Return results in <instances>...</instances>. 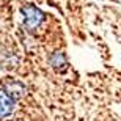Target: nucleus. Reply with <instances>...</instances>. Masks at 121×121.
Returning a JSON list of instances; mask_svg holds the SVG:
<instances>
[{
	"label": "nucleus",
	"mask_w": 121,
	"mask_h": 121,
	"mask_svg": "<svg viewBox=\"0 0 121 121\" xmlns=\"http://www.w3.org/2000/svg\"><path fill=\"white\" fill-rule=\"evenodd\" d=\"M21 11L24 14V24L28 30H35L44 21V13L39 8H36L35 5H25L21 8Z\"/></svg>",
	"instance_id": "f257e3e1"
},
{
	"label": "nucleus",
	"mask_w": 121,
	"mask_h": 121,
	"mask_svg": "<svg viewBox=\"0 0 121 121\" xmlns=\"http://www.w3.org/2000/svg\"><path fill=\"white\" fill-rule=\"evenodd\" d=\"M14 101H16V99H14L13 96H9L3 86H0V120H2V118H6L8 115L13 113Z\"/></svg>",
	"instance_id": "f03ea898"
},
{
	"label": "nucleus",
	"mask_w": 121,
	"mask_h": 121,
	"mask_svg": "<svg viewBox=\"0 0 121 121\" xmlns=\"http://www.w3.org/2000/svg\"><path fill=\"white\" fill-rule=\"evenodd\" d=\"M3 88L6 90V93H8L9 96H13L14 99H19V98L24 94V90H25V86H24L21 82L13 80V79H9V80L5 82Z\"/></svg>",
	"instance_id": "7ed1b4c3"
},
{
	"label": "nucleus",
	"mask_w": 121,
	"mask_h": 121,
	"mask_svg": "<svg viewBox=\"0 0 121 121\" xmlns=\"http://www.w3.org/2000/svg\"><path fill=\"white\" fill-rule=\"evenodd\" d=\"M49 61H50V65H52V68H55V69H63V68L66 66V57H65L63 52H55V54H52Z\"/></svg>",
	"instance_id": "20e7f679"
}]
</instances>
